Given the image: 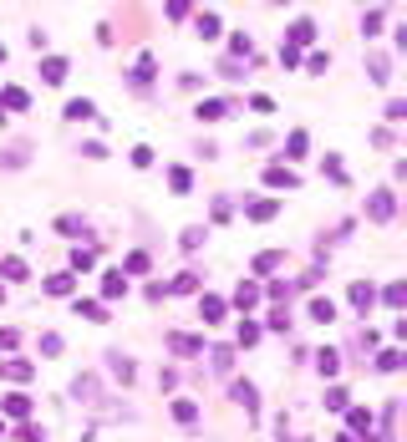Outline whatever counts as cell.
<instances>
[{
	"instance_id": "6da1fadb",
	"label": "cell",
	"mask_w": 407,
	"mask_h": 442,
	"mask_svg": "<svg viewBox=\"0 0 407 442\" xmlns=\"http://www.w3.org/2000/svg\"><path fill=\"white\" fill-rule=\"evenodd\" d=\"M392 214H397L392 188H372V194H367V219L372 224H392Z\"/></svg>"
},
{
	"instance_id": "7a4b0ae2",
	"label": "cell",
	"mask_w": 407,
	"mask_h": 442,
	"mask_svg": "<svg viewBox=\"0 0 407 442\" xmlns=\"http://www.w3.org/2000/svg\"><path fill=\"white\" fill-rule=\"evenodd\" d=\"M229 305L234 310H254V305H260V285H254V280H240V285H234V295H229Z\"/></svg>"
},
{
	"instance_id": "3957f363",
	"label": "cell",
	"mask_w": 407,
	"mask_h": 442,
	"mask_svg": "<svg viewBox=\"0 0 407 442\" xmlns=\"http://www.w3.org/2000/svg\"><path fill=\"white\" fill-rule=\"evenodd\" d=\"M301 178H295V168L290 163H270L265 168V188H295Z\"/></svg>"
},
{
	"instance_id": "277c9868",
	"label": "cell",
	"mask_w": 407,
	"mask_h": 442,
	"mask_svg": "<svg viewBox=\"0 0 407 442\" xmlns=\"http://www.w3.org/2000/svg\"><path fill=\"white\" fill-rule=\"evenodd\" d=\"M347 300H351V310H372V305H377V285H372V280H356V285L347 290Z\"/></svg>"
},
{
	"instance_id": "5b68a950",
	"label": "cell",
	"mask_w": 407,
	"mask_h": 442,
	"mask_svg": "<svg viewBox=\"0 0 407 442\" xmlns=\"http://www.w3.org/2000/svg\"><path fill=\"white\" fill-rule=\"evenodd\" d=\"M311 41H316V20H311V15H295V26H290V41H285V46L301 51V46H311Z\"/></svg>"
},
{
	"instance_id": "8992f818",
	"label": "cell",
	"mask_w": 407,
	"mask_h": 442,
	"mask_svg": "<svg viewBox=\"0 0 407 442\" xmlns=\"http://www.w3.org/2000/svg\"><path fill=\"white\" fill-rule=\"evenodd\" d=\"M102 300H127V275L122 269H107L102 275Z\"/></svg>"
},
{
	"instance_id": "52a82bcc",
	"label": "cell",
	"mask_w": 407,
	"mask_h": 442,
	"mask_svg": "<svg viewBox=\"0 0 407 442\" xmlns=\"http://www.w3.org/2000/svg\"><path fill=\"white\" fill-rule=\"evenodd\" d=\"M41 81H46V87H61V81H67V56H46L41 61Z\"/></svg>"
},
{
	"instance_id": "ba28073f",
	"label": "cell",
	"mask_w": 407,
	"mask_h": 442,
	"mask_svg": "<svg viewBox=\"0 0 407 442\" xmlns=\"http://www.w3.org/2000/svg\"><path fill=\"white\" fill-rule=\"evenodd\" d=\"M168 346H174V356H199L204 351V341H199V335H188V330H174V335H168Z\"/></svg>"
},
{
	"instance_id": "9c48e42d",
	"label": "cell",
	"mask_w": 407,
	"mask_h": 442,
	"mask_svg": "<svg viewBox=\"0 0 407 442\" xmlns=\"http://www.w3.org/2000/svg\"><path fill=\"white\" fill-rule=\"evenodd\" d=\"M280 264H285V249H260L254 255V275H275Z\"/></svg>"
},
{
	"instance_id": "30bf717a",
	"label": "cell",
	"mask_w": 407,
	"mask_h": 442,
	"mask_svg": "<svg viewBox=\"0 0 407 442\" xmlns=\"http://www.w3.org/2000/svg\"><path fill=\"white\" fill-rule=\"evenodd\" d=\"M0 412H6V417H31V396H26V391L0 396Z\"/></svg>"
},
{
	"instance_id": "8fae6325",
	"label": "cell",
	"mask_w": 407,
	"mask_h": 442,
	"mask_svg": "<svg viewBox=\"0 0 407 442\" xmlns=\"http://www.w3.org/2000/svg\"><path fill=\"white\" fill-rule=\"evenodd\" d=\"M0 107H6V112H26L31 107V92L26 87H6V92H0Z\"/></svg>"
},
{
	"instance_id": "7c38bea8",
	"label": "cell",
	"mask_w": 407,
	"mask_h": 442,
	"mask_svg": "<svg viewBox=\"0 0 407 442\" xmlns=\"http://www.w3.org/2000/svg\"><path fill=\"white\" fill-rule=\"evenodd\" d=\"M229 396H234V402H240L245 412H260V391H254L250 382H234V387H229Z\"/></svg>"
},
{
	"instance_id": "4fadbf2b",
	"label": "cell",
	"mask_w": 407,
	"mask_h": 442,
	"mask_svg": "<svg viewBox=\"0 0 407 442\" xmlns=\"http://www.w3.org/2000/svg\"><path fill=\"white\" fill-rule=\"evenodd\" d=\"M377 305H392V310H402V305H407V285H402V280H392L387 290H377Z\"/></svg>"
},
{
	"instance_id": "5bb4252c",
	"label": "cell",
	"mask_w": 407,
	"mask_h": 442,
	"mask_svg": "<svg viewBox=\"0 0 407 442\" xmlns=\"http://www.w3.org/2000/svg\"><path fill=\"white\" fill-rule=\"evenodd\" d=\"M148 269H153V255H148V249H133V255L122 260V275H148Z\"/></svg>"
},
{
	"instance_id": "9a60e30c",
	"label": "cell",
	"mask_w": 407,
	"mask_h": 442,
	"mask_svg": "<svg viewBox=\"0 0 407 442\" xmlns=\"http://www.w3.org/2000/svg\"><path fill=\"white\" fill-rule=\"evenodd\" d=\"M107 366H112V376H117V382H122V387H127V382H133V371H138V366H133V361H127V356H122V351H107Z\"/></svg>"
},
{
	"instance_id": "2e32d148",
	"label": "cell",
	"mask_w": 407,
	"mask_h": 442,
	"mask_svg": "<svg viewBox=\"0 0 407 442\" xmlns=\"http://www.w3.org/2000/svg\"><path fill=\"white\" fill-rule=\"evenodd\" d=\"M275 214H280V203H275V199H254L250 203V224H270Z\"/></svg>"
},
{
	"instance_id": "e0dca14e",
	"label": "cell",
	"mask_w": 407,
	"mask_h": 442,
	"mask_svg": "<svg viewBox=\"0 0 407 442\" xmlns=\"http://www.w3.org/2000/svg\"><path fill=\"white\" fill-rule=\"evenodd\" d=\"M199 315H204V326H219V321H224V300H219V295H204V300H199Z\"/></svg>"
},
{
	"instance_id": "ac0fdd59",
	"label": "cell",
	"mask_w": 407,
	"mask_h": 442,
	"mask_svg": "<svg viewBox=\"0 0 407 442\" xmlns=\"http://www.w3.org/2000/svg\"><path fill=\"white\" fill-rule=\"evenodd\" d=\"M316 371H321V376H326V382H331V376L341 371V356H336L331 346H321V351H316Z\"/></svg>"
},
{
	"instance_id": "d6986e66",
	"label": "cell",
	"mask_w": 407,
	"mask_h": 442,
	"mask_svg": "<svg viewBox=\"0 0 407 442\" xmlns=\"http://www.w3.org/2000/svg\"><path fill=\"white\" fill-rule=\"evenodd\" d=\"M347 427H351V437H367V432H372V412H367V407H351V412H347Z\"/></svg>"
},
{
	"instance_id": "ffe728a7",
	"label": "cell",
	"mask_w": 407,
	"mask_h": 442,
	"mask_svg": "<svg viewBox=\"0 0 407 442\" xmlns=\"http://www.w3.org/2000/svg\"><path fill=\"white\" fill-rule=\"evenodd\" d=\"M168 188H174V194H188V188H194V173H188L183 163H174L168 168Z\"/></svg>"
},
{
	"instance_id": "44dd1931",
	"label": "cell",
	"mask_w": 407,
	"mask_h": 442,
	"mask_svg": "<svg viewBox=\"0 0 407 442\" xmlns=\"http://www.w3.org/2000/svg\"><path fill=\"white\" fill-rule=\"evenodd\" d=\"M77 290V275L72 269H61V275H46V295H72Z\"/></svg>"
},
{
	"instance_id": "7402d4cb",
	"label": "cell",
	"mask_w": 407,
	"mask_h": 442,
	"mask_svg": "<svg viewBox=\"0 0 407 442\" xmlns=\"http://www.w3.org/2000/svg\"><path fill=\"white\" fill-rule=\"evenodd\" d=\"M56 234L82 239V234H87V224H82V214H61V219H56Z\"/></svg>"
},
{
	"instance_id": "603a6c76",
	"label": "cell",
	"mask_w": 407,
	"mask_h": 442,
	"mask_svg": "<svg viewBox=\"0 0 407 442\" xmlns=\"http://www.w3.org/2000/svg\"><path fill=\"white\" fill-rule=\"evenodd\" d=\"M199 36H204V41H219V36H224V20L214 15V11H204V15H199Z\"/></svg>"
},
{
	"instance_id": "cb8c5ba5",
	"label": "cell",
	"mask_w": 407,
	"mask_h": 442,
	"mask_svg": "<svg viewBox=\"0 0 407 442\" xmlns=\"http://www.w3.org/2000/svg\"><path fill=\"white\" fill-rule=\"evenodd\" d=\"M174 422H179V427H194V422H199V407L179 396V402H174Z\"/></svg>"
},
{
	"instance_id": "d4e9b609",
	"label": "cell",
	"mask_w": 407,
	"mask_h": 442,
	"mask_svg": "<svg viewBox=\"0 0 407 442\" xmlns=\"http://www.w3.org/2000/svg\"><path fill=\"white\" fill-rule=\"evenodd\" d=\"M97 376H87V371H82V376H72V396H82V402H92V396H97Z\"/></svg>"
},
{
	"instance_id": "484cf974",
	"label": "cell",
	"mask_w": 407,
	"mask_h": 442,
	"mask_svg": "<svg viewBox=\"0 0 407 442\" xmlns=\"http://www.w3.org/2000/svg\"><path fill=\"white\" fill-rule=\"evenodd\" d=\"M67 264H72V275H87V269L97 264V255H92V249H72V260H67Z\"/></svg>"
},
{
	"instance_id": "4316f807",
	"label": "cell",
	"mask_w": 407,
	"mask_h": 442,
	"mask_svg": "<svg viewBox=\"0 0 407 442\" xmlns=\"http://www.w3.org/2000/svg\"><path fill=\"white\" fill-rule=\"evenodd\" d=\"M311 321H321V326H331V321H336V305L326 300V295H321V300H311Z\"/></svg>"
},
{
	"instance_id": "83f0119b",
	"label": "cell",
	"mask_w": 407,
	"mask_h": 442,
	"mask_svg": "<svg viewBox=\"0 0 407 442\" xmlns=\"http://www.w3.org/2000/svg\"><path fill=\"white\" fill-rule=\"evenodd\" d=\"M234 346H260V326H254V321H240V335H234Z\"/></svg>"
},
{
	"instance_id": "f1b7e54d",
	"label": "cell",
	"mask_w": 407,
	"mask_h": 442,
	"mask_svg": "<svg viewBox=\"0 0 407 442\" xmlns=\"http://www.w3.org/2000/svg\"><path fill=\"white\" fill-rule=\"evenodd\" d=\"M0 376H6V382H31V361H11V366H0Z\"/></svg>"
},
{
	"instance_id": "f546056e",
	"label": "cell",
	"mask_w": 407,
	"mask_h": 442,
	"mask_svg": "<svg viewBox=\"0 0 407 442\" xmlns=\"http://www.w3.org/2000/svg\"><path fill=\"white\" fill-rule=\"evenodd\" d=\"M72 310L82 315V321H107V310H102L97 300H72Z\"/></svg>"
},
{
	"instance_id": "4dcf8cb0",
	"label": "cell",
	"mask_w": 407,
	"mask_h": 442,
	"mask_svg": "<svg viewBox=\"0 0 407 442\" xmlns=\"http://www.w3.org/2000/svg\"><path fill=\"white\" fill-rule=\"evenodd\" d=\"M199 290V275H174L168 280V295H194Z\"/></svg>"
},
{
	"instance_id": "1f68e13d",
	"label": "cell",
	"mask_w": 407,
	"mask_h": 442,
	"mask_svg": "<svg viewBox=\"0 0 407 442\" xmlns=\"http://www.w3.org/2000/svg\"><path fill=\"white\" fill-rule=\"evenodd\" d=\"M382 26H387V11H367L361 15V36H377Z\"/></svg>"
},
{
	"instance_id": "d6a6232c",
	"label": "cell",
	"mask_w": 407,
	"mask_h": 442,
	"mask_svg": "<svg viewBox=\"0 0 407 442\" xmlns=\"http://www.w3.org/2000/svg\"><path fill=\"white\" fill-rule=\"evenodd\" d=\"M229 112V102H199V122H219Z\"/></svg>"
},
{
	"instance_id": "836d02e7",
	"label": "cell",
	"mask_w": 407,
	"mask_h": 442,
	"mask_svg": "<svg viewBox=\"0 0 407 442\" xmlns=\"http://www.w3.org/2000/svg\"><path fill=\"white\" fill-rule=\"evenodd\" d=\"M229 366H234V346H219V351H214V371L229 376Z\"/></svg>"
},
{
	"instance_id": "e575fe53",
	"label": "cell",
	"mask_w": 407,
	"mask_h": 442,
	"mask_svg": "<svg viewBox=\"0 0 407 442\" xmlns=\"http://www.w3.org/2000/svg\"><path fill=\"white\" fill-rule=\"evenodd\" d=\"M0 275H6V280H26L31 269H26V260H6V264H0Z\"/></svg>"
},
{
	"instance_id": "d590c367",
	"label": "cell",
	"mask_w": 407,
	"mask_h": 442,
	"mask_svg": "<svg viewBox=\"0 0 407 442\" xmlns=\"http://www.w3.org/2000/svg\"><path fill=\"white\" fill-rule=\"evenodd\" d=\"M367 67H372V81H387V56H382V51H372V61H367Z\"/></svg>"
},
{
	"instance_id": "8d00e7d4",
	"label": "cell",
	"mask_w": 407,
	"mask_h": 442,
	"mask_svg": "<svg viewBox=\"0 0 407 442\" xmlns=\"http://www.w3.org/2000/svg\"><path fill=\"white\" fill-rule=\"evenodd\" d=\"M397 366H402V351H397V346L377 356V371H397Z\"/></svg>"
},
{
	"instance_id": "74e56055",
	"label": "cell",
	"mask_w": 407,
	"mask_h": 442,
	"mask_svg": "<svg viewBox=\"0 0 407 442\" xmlns=\"http://www.w3.org/2000/svg\"><path fill=\"white\" fill-rule=\"evenodd\" d=\"M229 51H234V56H250L254 46H250V36H245V31H234V36H229Z\"/></svg>"
},
{
	"instance_id": "f35d334b",
	"label": "cell",
	"mask_w": 407,
	"mask_h": 442,
	"mask_svg": "<svg viewBox=\"0 0 407 442\" xmlns=\"http://www.w3.org/2000/svg\"><path fill=\"white\" fill-rule=\"evenodd\" d=\"M326 67H331V56H326V51H311V61H306V72H311V76H321V72H326Z\"/></svg>"
},
{
	"instance_id": "ab89813d",
	"label": "cell",
	"mask_w": 407,
	"mask_h": 442,
	"mask_svg": "<svg viewBox=\"0 0 407 442\" xmlns=\"http://www.w3.org/2000/svg\"><path fill=\"white\" fill-rule=\"evenodd\" d=\"M250 107L260 112V117H270V112H275V97H265V92H254V97H250Z\"/></svg>"
},
{
	"instance_id": "60d3db41",
	"label": "cell",
	"mask_w": 407,
	"mask_h": 442,
	"mask_svg": "<svg viewBox=\"0 0 407 442\" xmlns=\"http://www.w3.org/2000/svg\"><path fill=\"white\" fill-rule=\"evenodd\" d=\"M306 153V133H290L285 138V158H301Z\"/></svg>"
},
{
	"instance_id": "b9f144b4",
	"label": "cell",
	"mask_w": 407,
	"mask_h": 442,
	"mask_svg": "<svg viewBox=\"0 0 407 442\" xmlns=\"http://www.w3.org/2000/svg\"><path fill=\"white\" fill-rule=\"evenodd\" d=\"M41 356H61V335H56V330L41 335Z\"/></svg>"
},
{
	"instance_id": "7bdbcfd3",
	"label": "cell",
	"mask_w": 407,
	"mask_h": 442,
	"mask_svg": "<svg viewBox=\"0 0 407 442\" xmlns=\"http://www.w3.org/2000/svg\"><path fill=\"white\" fill-rule=\"evenodd\" d=\"M179 244H183V249H199V244H204V229H199V224H194V229H183V239H179Z\"/></svg>"
},
{
	"instance_id": "ee69618b",
	"label": "cell",
	"mask_w": 407,
	"mask_h": 442,
	"mask_svg": "<svg viewBox=\"0 0 407 442\" xmlns=\"http://www.w3.org/2000/svg\"><path fill=\"white\" fill-rule=\"evenodd\" d=\"M265 295H270V300H290V280H270Z\"/></svg>"
},
{
	"instance_id": "f6af8a7d",
	"label": "cell",
	"mask_w": 407,
	"mask_h": 442,
	"mask_svg": "<svg viewBox=\"0 0 407 442\" xmlns=\"http://www.w3.org/2000/svg\"><path fill=\"white\" fill-rule=\"evenodd\" d=\"M326 407H331V412H347V391L331 387V391H326Z\"/></svg>"
},
{
	"instance_id": "bcb514c9",
	"label": "cell",
	"mask_w": 407,
	"mask_h": 442,
	"mask_svg": "<svg viewBox=\"0 0 407 442\" xmlns=\"http://www.w3.org/2000/svg\"><path fill=\"white\" fill-rule=\"evenodd\" d=\"M326 173H331V183H347V168H341V158H336V153L326 158Z\"/></svg>"
},
{
	"instance_id": "7dc6e473",
	"label": "cell",
	"mask_w": 407,
	"mask_h": 442,
	"mask_svg": "<svg viewBox=\"0 0 407 442\" xmlns=\"http://www.w3.org/2000/svg\"><path fill=\"white\" fill-rule=\"evenodd\" d=\"M377 341H382V335H377V330H361V335H356V351H361V356H367V351H372Z\"/></svg>"
},
{
	"instance_id": "c3c4849f",
	"label": "cell",
	"mask_w": 407,
	"mask_h": 442,
	"mask_svg": "<svg viewBox=\"0 0 407 442\" xmlns=\"http://www.w3.org/2000/svg\"><path fill=\"white\" fill-rule=\"evenodd\" d=\"M67 117L77 122V117H92V102H67Z\"/></svg>"
},
{
	"instance_id": "681fc988",
	"label": "cell",
	"mask_w": 407,
	"mask_h": 442,
	"mask_svg": "<svg viewBox=\"0 0 407 442\" xmlns=\"http://www.w3.org/2000/svg\"><path fill=\"white\" fill-rule=\"evenodd\" d=\"M270 330H290V310H285V305L270 315Z\"/></svg>"
},
{
	"instance_id": "f907efd6",
	"label": "cell",
	"mask_w": 407,
	"mask_h": 442,
	"mask_svg": "<svg viewBox=\"0 0 407 442\" xmlns=\"http://www.w3.org/2000/svg\"><path fill=\"white\" fill-rule=\"evenodd\" d=\"M15 346H20V330L6 326V330H0V351H15Z\"/></svg>"
},
{
	"instance_id": "816d5d0a",
	"label": "cell",
	"mask_w": 407,
	"mask_h": 442,
	"mask_svg": "<svg viewBox=\"0 0 407 442\" xmlns=\"http://www.w3.org/2000/svg\"><path fill=\"white\" fill-rule=\"evenodd\" d=\"M163 15H168V20H183V15H188V6H183V0H168Z\"/></svg>"
},
{
	"instance_id": "f5cc1de1",
	"label": "cell",
	"mask_w": 407,
	"mask_h": 442,
	"mask_svg": "<svg viewBox=\"0 0 407 442\" xmlns=\"http://www.w3.org/2000/svg\"><path fill=\"white\" fill-rule=\"evenodd\" d=\"M214 224H229V199H214Z\"/></svg>"
},
{
	"instance_id": "db71d44e",
	"label": "cell",
	"mask_w": 407,
	"mask_h": 442,
	"mask_svg": "<svg viewBox=\"0 0 407 442\" xmlns=\"http://www.w3.org/2000/svg\"><path fill=\"white\" fill-rule=\"evenodd\" d=\"M280 67H301V51H295V46H280Z\"/></svg>"
},
{
	"instance_id": "11a10c76",
	"label": "cell",
	"mask_w": 407,
	"mask_h": 442,
	"mask_svg": "<svg viewBox=\"0 0 407 442\" xmlns=\"http://www.w3.org/2000/svg\"><path fill=\"white\" fill-rule=\"evenodd\" d=\"M153 163V147H133V168H148Z\"/></svg>"
},
{
	"instance_id": "9f6ffc18",
	"label": "cell",
	"mask_w": 407,
	"mask_h": 442,
	"mask_svg": "<svg viewBox=\"0 0 407 442\" xmlns=\"http://www.w3.org/2000/svg\"><path fill=\"white\" fill-rule=\"evenodd\" d=\"M372 142H377V147H392L397 138H392V128H377V133H372Z\"/></svg>"
},
{
	"instance_id": "6f0895ef",
	"label": "cell",
	"mask_w": 407,
	"mask_h": 442,
	"mask_svg": "<svg viewBox=\"0 0 407 442\" xmlns=\"http://www.w3.org/2000/svg\"><path fill=\"white\" fill-rule=\"evenodd\" d=\"M20 442H41V427H36V422H26V427H20Z\"/></svg>"
},
{
	"instance_id": "680465c9",
	"label": "cell",
	"mask_w": 407,
	"mask_h": 442,
	"mask_svg": "<svg viewBox=\"0 0 407 442\" xmlns=\"http://www.w3.org/2000/svg\"><path fill=\"white\" fill-rule=\"evenodd\" d=\"M0 67H6V46H0Z\"/></svg>"
},
{
	"instance_id": "91938a15",
	"label": "cell",
	"mask_w": 407,
	"mask_h": 442,
	"mask_svg": "<svg viewBox=\"0 0 407 442\" xmlns=\"http://www.w3.org/2000/svg\"><path fill=\"white\" fill-rule=\"evenodd\" d=\"M0 128H6V107H0Z\"/></svg>"
},
{
	"instance_id": "94428289",
	"label": "cell",
	"mask_w": 407,
	"mask_h": 442,
	"mask_svg": "<svg viewBox=\"0 0 407 442\" xmlns=\"http://www.w3.org/2000/svg\"><path fill=\"white\" fill-rule=\"evenodd\" d=\"M0 305H6V285H0Z\"/></svg>"
},
{
	"instance_id": "6125c7cd",
	"label": "cell",
	"mask_w": 407,
	"mask_h": 442,
	"mask_svg": "<svg viewBox=\"0 0 407 442\" xmlns=\"http://www.w3.org/2000/svg\"><path fill=\"white\" fill-rule=\"evenodd\" d=\"M0 432H6V422H0Z\"/></svg>"
}]
</instances>
